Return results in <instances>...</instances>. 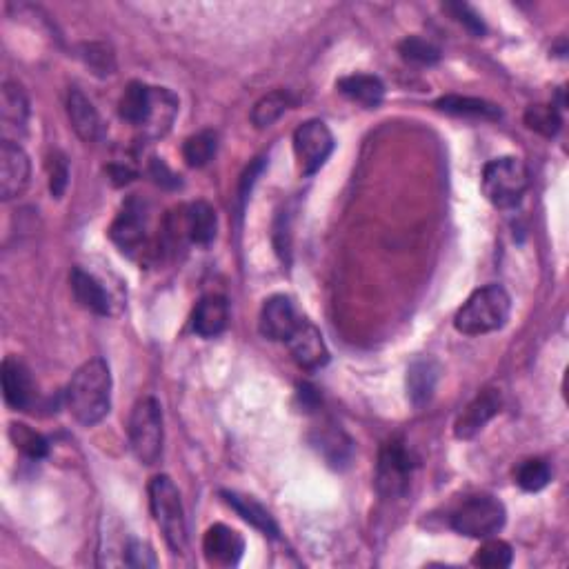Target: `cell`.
I'll use <instances>...</instances> for the list:
<instances>
[{
    "label": "cell",
    "instance_id": "2",
    "mask_svg": "<svg viewBox=\"0 0 569 569\" xmlns=\"http://www.w3.org/2000/svg\"><path fill=\"white\" fill-rule=\"evenodd\" d=\"M509 312H512V298L505 289L501 285H487L476 289L458 309L454 327L465 336H483L501 329Z\"/></svg>",
    "mask_w": 569,
    "mask_h": 569
},
{
    "label": "cell",
    "instance_id": "36",
    "mask_svg": "<svg viewBox=\"0 0 569 569\" xmlns=\"http://www.w3.org/2000/svg\"><path fill=\"white\" fill-rule=\"evenodd\" d=\"M125 563L129 567H156L158 565L152 547L141 541H129V545L125 547Z\"/></svg>",
    "mask_w": 569,
    "mask_h": 569
},
{
    "label": "cell",
    "instance_id": "6",
    "mask_svg": "<svg viewBox=\"0 0 569 569\" xmlns=\"http://www.w3.org/2000/svg\"><path fill=\"white\" fill-rule=\"evenodd\" d=\"M507 521L505 505L494 496H472L452 516L454 532L467 538H489L498 534Z\"/></svg>",
    "mask_w": 569,
    "mask_h": 569
},
{
    "label": "cell",
    "instance_id": "19",
    "mask_svg": "<svg viewBox=\"0 0 569 569\" xmlns=\"http://www.w3.org/2000/svg\"><path fill=\"white\" fill-rule=\"evenodd\" d=\"M221 496L225 498V503L243 518L245 523L256 527L261 534H265L269 538H278V534H281L278 532V525L274 521V516L269 514L267 509L256 501V498L241 494V492H223Z\"/></svg>",
    "mask_w": 569,
    "mask_h": 569
},
{
    "label": "cell",
    "instance_id": "4",
    "mask_svg": "<svg viewBox=\"0 0 569 569\" xmlns=\"http://www.w3.org/2000/svg\"><path fill=\"white\" fill-rule=\"evenodd\" d=\"M129 445L143 465H154L163 454V409L156 398H141L129 416Z\"/></svg>",
    "mask_w": 569,
    "mask_h": 569
},
{
    "label": "cell",
    "instance_id": "27",
    "mask_svg": "<svg viewBox=\"0 0 569 569\" xmlns=\"http://www.w3.org/2000/svg\"><path fill=\"white\" fill-rule=\"evenodd\" d=\"M216 149H218L216 134L205 129V132H198L187 138L183 145V158L189 167H205L216 156Z\"/></svg>",
    "mask_w": 569,
    "mask_h": 569
},
{
    "label": "cell",
    "instance_id": "33",
    "mask_svg": "<svg viewBox=\"0 0 569 569\" xmlns=\"http://www.w3.org/2000/svg\"><path fill=\"white\" fill-rule=\"evenodd\" d=\"M398 52H401L405 61L418 63V65H434L441 61V49L425 41V38L421 36L405 38V41L398 45Z\"/></svg>",
    "mask_w": 569,
    "mask_h": 569
},
{
    "label": "cell",
    "instance_id": "1",
    "mask_svg": "<svg viewBox=\"0 0 569 569\" xmlns=\"http://www.w3.org/2000/svg\"><path fill=\"white\" fill-rule=\"evenodd\" d=\"M67 409L78 423L94 427L112 407V372L103 358H92L76 369L65 392Z\"/></svg>",
    "mask_w": 569,
    "mask_h": 569
},
{
    "label": "cell",
    "instance_id": "9",
    "mask_svg": "<svg viewBox=\"0 0 569 569\" xmlns=\"http://www.w3.org/2000/svg\"><path fill=\"white\" fill-rule=\"evenodd\" d=\"M29 174H32V165L25 149L14 141H3L0 145V198L12 201L21 196L29 185Z\"/></svg>",
    "mask_w": 569,
    "mask_h": 569
},
{
    "label": "cell",
    "instance_id": "21",
    "mask_svg": "<svg viewBox=\"0 0 569 569\" xmlns=\"http://www.w3.org/2000/svg\"><path fill=\"white\" fill-rule=\"evenodd\" d=\"M338 92L347 96L349 101L363 105L367 109H376L385 98V85L378 76L372 74H352L338 81Z\"/></svg>",
    "mask_w": 569,
    "mask_h": 569
},
{
    "label": "cell",
    "instance_id": "35",
    "mask_svg": "<svg viewBox=\"0 0 569 569\" xmlns=\"http://www.w3.org/2000/svg\"><path fill=\"white\" fill-rule=\"evenodd\" d=\"M69 181V165L63 154H54L49 158V189L56 198H61Z\"/></svg>",
    "mask_w": 569,
    "mask_h": 569
},
{
    "label": "cell",
    "instance_id": "8",
    "mask_svg": "<svg viewBox=\"0 0 569 569\" xmlns=\"http://www.w3.org/2000/svg\"><path fill=\"white\" fill-rule=\"evenodd\" d=\"M294 152L301 172L314 176L334 152V136L323 121H307L294 132Z\"/></svg>",
    "mask_w": 569,
    "mask_h": 569
},
{
    "label": "cell",
    "instance_id": "25",
    "mask_svg": "<svg viewBox=\"0 0 569 569\" xmlns=\"http://www.w3.org/2000/svg\"><path fill=\"white\" fill-rule=\"evenodd\" d=\"M436 107L445 114L463 116V118H483V121H498V118L503 116L501 109H498L494 103L469 96H443L436 101Z\"/></svg>",
    "mask_w": 569,
    "mask_h": 569
},
{
    "label": "cell",
    "instance_id": "3",
    "mask_svg": "<svg viewBox=\"0 0 569 569\" xmlns=\"http://www.w3.org/2000/svg\"><path fill=\"white\" fill-rule=\"evenodd\" d=\"M149 507L154 521L161 527L167 545L174 554H183L187 549V525L181 503V492L169 476L161 474L149 483Z\"/></svg>",
    "mask_w": 569,
    "mask_h": 569
},
{
    "label": "cell",
    "instance_id": "38",
    "mask_svg": "<svg viewBox=\"0 0 569 569\" xmlns=\"http://www.w3.org/2000/svg\"><path fill=\"white\" fill-rule=\"evenodd\" d=\"M152 178L163 187H172V189L181 187V178H178L174 172H169V167L163 161H158V158H154L152 163Z\"/></svg>",
    "mask_w": 569,
    "mask_h": 569
},
{
    "label": "cell",
    "instance_id": "14",
    "mask_svg": "<svg viewBox=\"0 0 569 569\" xmlns=\"http://www.w3.org/2000/svg\"><path fill=\"white\" fill-rule=\"evenodd\" d=\"M67 114L72 121L74 132L83 138L85 143H98L105 136V125L101 121V114L94 107V103L81 92V89H69L67 96Z\"/></svg>",
    "mask_w": 569,
    "mask_h": 569
},
{
    "label": "cell",
    "instance_id": "20",
    "mask_svg": "<svg viewBox=\"0 0 569 569\" xmlns=\"http://www.w3.org/2000/svg\"><path fill=\"white\" fill-rule=\"evenodd\" d=\"M229 321V305L223 296H205L194 309V332L203 338H214L225 332Z\"/></svg>",
    "mask_w": 569,
    "mask_h": 569
},
{
    "label": "cell",
    "instance_id": "22",
    "mask_svg": "<svg viewBox=\"0 0 569 569\" xmlns=\"http://www.w3.org/2000/svg\"><path fill=\"white\" fill-rule=\"evenodd\" d=\"M152 107H154V87L134 81L129 83L123 92L121 103H118V112H121L127 123H132L136 127H145L149 116H152Z\"/></svg>",
    "mask_w": 569,
    "mask_h": 569
},
{
    "label": "cell",
    "instance_id": "34",
    "mask_svg": "<svg viewBox=\"0 0 569 569\" xmlns=\"http://www.w3.org/2000/svg\"><path fill=\"white\" fill-rule=\"evenodd\" d=\"M81 58L85 61V65L98 76H109V74H114V69H116V61H114L112 49H109L103 43L83 45Z\"/></svg>",
    "mask_w": 569,
    "mask_h": 569
},
{
    "label": "cell",
    "instance_id": "28",
    "mask_svg": "<svg viewBox=\"0 0 569 569\" xmlns=\"http://www.w3.org/2000/svg\"><path fill=\"white\" fill-rule=\"evenodd\" d=\"M516 485L523 492H541L552 481V469L543 461V458H529V461L521 463L516 469Z\"/></svg>",
    "mask_w": 569,
    "mask_h": 569
},
{
    "label": "cell",
    "instance_id": "26",
    "mask_svg": "<svg viewBox=\"0 0 569 569\" xmlns=\"http://www.w3.org/2000/svg\"><path fill=\"white\" fill-rule=\"evenodd\" d=\"M176 114H178L176 96L165 87H154V107H152V116H149L147 125L143 127L145 134L152 138L165 136L169 132V127H172Z\"/></svg>",
    "mask_w": 569,
    "mask_h": 569
},
{
    "label": "cell",
    "instance_id": "37",
    "mask_svg": "<svg viewBox=\"0 0 569 569\" xmlns=\"http://www.w3.org/2000/svg\"><path fill=\"white\" fill-rule=\"evenodd\" d=\"M445 9H447V12H452L456 21L463 23L472 34H476V36H483V34H485V25H483V21H481V16H478L469 5H461V3H458V5H447Z\"/></svg>",
    "mask_w": 569,
    "mask_h": 569
},
{
    "label": "cell",
    "instance_id": "30",
    "mask_svg": "<svg viewBox=\"0 0 569 569\" xmlns=\"http://www.w3.org/2000/svg\"><path fill=\"white\" fill-rule=\"evenodd\" d=\"M289 109V96L285 92H272L263 96L261 101L254 105V112H252V123L258 129H265V127H272L278 118H281Z\"/></svg>",
    "mask_w": 569,
    "mask_h": 569
},
{
    "label": "cell",
    "instance_id": "5",
    "mask_svg": "<svg viewBox=\"0 0 569 569\" xmlns=\"http://www.w3.org/2000/svg\"><path fill=\"white\" fill-rule=\"evenodd\" d=\"M527 185V167L514 156L496 158L483 169V194L498 209H512L521 203Z\"/></svg>",
    "mask_w": 569,
    "mask_h": 569
},
{
    "label": "cell",
    "instance_id": "10",
    "mask_svg": "<svg viewBox=\"0 0 569 569\" xmlns=\"http://www.w3.org/2000/svg\"><path fill=\"white\" fill-rule=\"evenodd\" d=\"M303 323V316L298 314L294 301L289 296L276 294L267 298L261 309V334L269 341H285L296 332V327Z\"/></svg>",
    "mask_w": 569,
    "mask_h": 569
},
{
    "label": "cell",
    "instance_id": "32",
    "mask_svg": "<svg viewBox=\"0 0 569 569\" xmlns=\"http://www.w3.org/2000/svg\"><path fill=\"white\" fill-rule=\"evenodd\" d=\"M525 125L532 129V132L552 138L558 134L563 121L554 105H532V107H527V112H525Z\"/></svg>",
    "mask_w": 569,
    "mask_h": 569
},
{
    "label": "cell",
    "instance_id": "24",
    "mask_svg": "<svg viewBox=\"0 0 569 569\" xmlns=\"http://www.w3.org/2000/svg\"><path fill=\"white\" fill-rule=\"evenodd\" d=\"M216 212L212 205L198 201L187 207L185 212V232L189 241L196 245H209L216 238Z\"/></svg>",
    "mask_w": 569,
    "mask_h": 569
},
{
    "label": "cell",
    "instance_id": "29",
    "mask_svg": "<svg viewBox=\"0 0 569 569\" xmlns=\"http://www.w3.org/2000/svg\"><path fill=\"white\" fill-rule=\"evenodd\" d=\"M514 552L505 541H494L492 536L485 538V543L476 549V554L472 558V563L476 567L485 569H505L512 565Z\"/></svg>",
    "mask_w": 569,
    "mask_h": 569
},
{
    "label": "cell",
    "instance_id": "31",
    "mask_svg": "<svg viewBox=\"0 0 569 569\" xmlns=\"http://www.w3.org/2000/svg\"><path fill=\"white\" fill-rule=\"evenodd\" d=\"M9 438H12V443L16 445V449H21V452L29 458H45L49 452V445L45 441L43 434L34 432L32 427H27L23 423H12L9 425Z\"/></svg>",
    "mask_w": 569,
    "mask_h": 569
},
{
    "label": "cell",
    "instance_id": "13",
    "mask_svg": "<svg viewBox=\"0 0 569 569\" xmlns=\"http://www.w3.org/2000/svg\"><path fill=\"white\" fill-rule=\"evenodd\" d=\"M203 552H205L207 563L221 565V567H234L243 558L245 541L236 529L218 523V525L209 527L205 532Z\"/></svg>",
    "mask_w": 569,
    "mask_h": 569
},
{
    "label": "cell",
    "instance_id": "17",
    "mask_svg": "<svg viewBox=\"0 0 569 569\" xmlns=\"http://www.w3.org/2000/svg\"><path fill=\"white\" fill-rule=\"evenodd\" d=\"M441 378V367L434 358H418L407 369V398L414 407H423L432 401L434 389Z\"/></svg>",
    "mask_w": 569,
    "mask_h": 569
},
{
    "label": "cell",
    "instance_id": "11",
    "mask_svg": "<svg viewBox=\"0 0 569 569\" xmlns=\"http://www.w3.org/2000/svg\"><path fill=\"white\" fill-rule=\"evenodd\" d=\"M501 405H503V396L496 387H485L483 392H478L474 401L469 403L463 409V414L456 418V425H454L456 438L469 441V438L481 434L485 425L492 421L498 412H501Z\"/></svg>",
    "mask_w": 569,
    "mask_h": 569
},
{
    "label": "cell",
    "instance_id": "18",
    "mask_svg": "<svg viewBox=\"0 0 569 569\" xmlns=\"http://www.w3.org/2000/svg\"><path fill=\"white\" fill-rule=\"evenodd\" d=\"M29 101L21 85L5 83L0 94V121H3L5 134L21 136L27 127Z\"/></svg>",
    "mask_w": 569,
    "mask_h": 569
},
{
    "label": "cell",
    "instance_id": "7",
    "mask_svg": "<svg viewBox=\"0 0 569 569\" xmlns=\"http://www.w3.org/2000/svg\"><path fill=\"white\" fill-rule=\"evenodd\" d=\"M416 461L401 438H392L387 441L378 456L376 467V487L378 492L387 498H396L407 492L409 483H412Z\"/></svg>",
    "mask_w": 569,
    "mask_h": 569
},
{
    "label": "cell",
    "instance_id": "15",
    "mask_svg": "<svg viewBox=\"0 0 569 569\" xmlns=\"http://www.w3.org/2000/svg\"><path fill=\"white\" fill-rule=\"evenodd\" d=\"M3 392L5 401L14 409H29L34 405L36 389L29 369L18 358L9 356L3 363Z\"/></svg>",
    "mask_w": 569,
    "mask_h": 569
},
{
    "label": "cell",
    "instance_id": "23",
    "mask_svg": "<svg viewBox=\"0 0 569 569\" xmlns=\"http://www.w3.org/2000/svg\"><path fill=\"white\" fill-rule=\"evenodd\" d=\"M72 292L76 301L81 303L89 312L98 316L109 314V296L103 289V285L96 281L92 274L83 272V269H74L72 272Z\"/></svg>",
    "mask_w": 569,
    "mask_h": 569
},
{
    "label": "cell",
    "instance_id": "12",
    "mask_svg": "<svg viewBox=\"0 0 569 569\" xmlns=\"http://www.w3.org/2000/svg\"><path fill=\"white\" fill-rule=\"evenodd\" d=\"M287 347L294 363L301 369H307V372H314V369H321L329 363V352L323 334L307 321L298 325L296 332L287 338Z\"/></svg>",
    "mask_w": 569,
    "mask_h": 569
},
{
    "label": "cell",
    "instance_id": "16",
    "mask_svg": "<svg viewBox=\"0 0 569 569\" xmlns=\"http://www.w3.org/2000/svg\"><path fill=\"white\" fill-rule=\"evenodd\" d=\"M145 209L138 201H129L121 209V214L116 216V221L109 229V236L112 241L123 249V252H132L138 245L143 243L145 238Z\"/></svg>",
    "mask_w": 569,
    "mask_h": 569
}]
</instances>
